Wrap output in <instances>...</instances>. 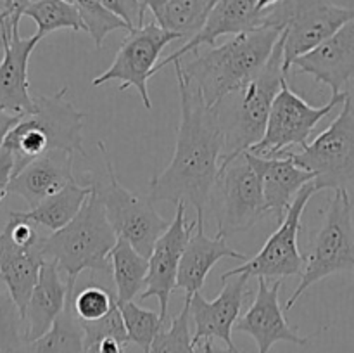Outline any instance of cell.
I'll list each match as a JSON object with an SVG mask.
<instances>
[{
  "mask_svg": "<svg viewBox=\"0 0 354 353\" xmlns=\"http://www.w3.org/2000/svg\"><path fill=\"white\" fill-rule=\"evenodd\" d=\"M173 66L180 92L176 145L169 165L151 179L149 199L194 206L196 220L204 224V210L220 176L225 137L213 107L206 106L183 75L182 61H175Z\"/></svg>",
  "mask_w": 354,
  "mask_h": 353,
  "instance_id": "1",
  "label": "cell"
},
{
  "mask_svg": "<svg viewBox=\"0 0 354 353\" xmlns=\"http://www.w3.org/2000/svg\"><path fill=\"white\" fill-rule=\"evenodd\" d=\"M282 33V28L261 24L234 35L221 45L201 47L190 57L192 61L182 64L183 75L201 93L206 106L214 107L266 64Z\"/></svg>",
  "mask_w": 354,
  "mask_h": 353,
  "instance_id": "2",
  "label": "cell"
},
{
  "mask_svg": "<svg viewBox=\"0 0 354 353\" xmlns=\"http://www.w3.org/2000/svg\"><path fill=\"white\" fill-rule=\"evenodd\" d=\"M283 59V37H280L266 64L213 107L225 137L220 170L265 137L273 100L287 78Z\"/></svg>",
  "mask_w": 354,
  "mask_h": 353,
  "instance_id": "3",
  "label": "cell"
},
{
  "mask_svg": "<svg viewBox=\"0 0 354 353\" xmlns=\"http://www.w3.org/2000/svg\"><path fill=\"white\" fill-rule=\"evenodd\" d=\"M68 87L52 96H33V111L24 114L9 132L3 145L12 152L14 175L28 163L48 151H83V120L85 114L68 100Z\"/></svg>",
  "mask_w": 354,
  "mask_h": 353,
  "instance_id": "4",
  "label": "cell"
},
{
  "mask_svg": "<svg viewBox=\"0 0 354 353\" xmlns=\"http://www.w3.org/2000/svg\"><path fill=\"white\" fill-rule=\"evenodd\" d=\"M116 241V230L107 218L99 192L92 185V194L80 213L66 227L45 237L44 255L59 263L68 277L69 291L75 293L76 279L83 270L92 273L109 270L111 251Z\"/></svg>",
  "mask_w": 354,
  "mask_h": 353,
  "instance_id": "5",
  "label": "cell"
},
{
  "mask_svg": "<svg viewBox=\"0 0 354 353\" xmlns=\"http://www.w3.org/2000/svg\"><path fill=\"white\" fill-rule=\"evenodd\" d=\"M354 19V0H283L261 10V24L282 28L283 69Z\"/></svg>",
  "mask_w": 354,
  "mask_h": 353,
  "instance_id": "6",
  "label": "cell"
},
{
  "mask_svg": "<svg viewBox=\"0 0 354 353\" xmlns=\"http://www.w3.org/2000/svg\"><path fill=\"white\" fill-rule=\"evenodd\" d=\"M354 270V225L353 203L348 189L334 190L325 218L304 256V270L299 286L286 301L283 310H290L306 289L325 277Z\"/></svg>",
  "mask_w": 354,
  "mask_h": 353,
  "instance_id": "7",
  "label": "cell"
},
{
  "mask_svg": "<svg viewBox=\"0 0 354 353\" xmlns=\"http://www.w3.org/2000/svg\"><path fill=\"white\" fill-rule=\"evenodd\" d=\"M97 145L106 166L107 182L95 183V180H88V183L99 192L118 237L127 239L138 253L149 258L156 241L169 227V221L154 210V203L149 197L137 196L118 180L106 144L100 141Z\"/></svg>",
  "mask_w": 354,
  "mask_h": 353,
  "instance_id": "8",
  "label": "cell"
},
{
  "mask_svg": "<svg viewBox=\"0 0 354 353\" xmlns=\"http://www.w3.org/2000/svg\"><path fill=\"white\" fill-rule=\"evenodd\" d=\"M301 168L315 175L317 190L349 189L354 185V102L342 104L334 121L308 145L287 151Z\"/></svg>",
  "mask_w": 354,
  "mask_h": 353,
  "instance_id": "9",
  "label": "cell"
},
{
  "mask_svg": "<svg viewBox=\"0 0 354 353\" xmlns=\"http://www.w3.org/2000/svg\"><path fill=\"white\" fill-rule=\"evenodd\" d=\"M348 97L349 92L334 93L324 106H310L303 97L290 89L286 78L273 100L265 137L249 151L263 158H280L294 147H304L310 144L308 138L313 134L317 125L339 104H344Z\"/></svg>",
  "mask_w": 354,
  "mask_h": 353,
  "instance_id": "10",
  "label": "cell"
},
{
  "mask_svg": "<svg viewBox=\"0 0 354 353\" xmlns=\"http://www.w3.org/2000/svg\"><path fill=\"white\" fill-rule=\"evenodd\" d=\"M182 35L165 30L158 23H144L142 26L127 31V37L121 42L114 61L109 68L92 80L93 87H100L111 80L121 83L120 90H137L144 102L145 109H151V96H149L147 82L159 62V55L166 45L175 40H182Z\"/></svg>",
  "mask_w": 354,
  "mask_h": 353,
  "instance_id": "11",
  "label": "cell"
},
{
  "mask_svg": "<svg viewBox=\"0 0 354 353\" xmlns=\"http://www.w3.org/2000/svg\"><path fill=\"white\" fill-rule=\"evenodd\" d=\"M318 192L313 182L306 183L294 197L292 204L286 211V217L279 224V228L266 239L265 246L258 251V255L244 262V265L237 269L227 270L221 279H227L237 273H248L249 277H266V279H283V277L303 275L304 256L301 255L297 235L301 228L306 204Z\"/></svg>",
  "mask_w": 354,
  "mask_h": 353,
  "instance_id": "12",
  "label": "cell"
},
{
  "mask_svg": "<svg viewBox=\"0 0 354 353\" xmlns=\"http://www.w3.org/2000/svg\"><path fill=\"white\" fill-rule=\"evenodd\" d=\"M214 189L220 194L216 232H223L227 237L249 230L268 215L258 173L244 154L220 170Z\"/></svg>",
  "mask_w": 354,
  "mask_h": 353,
  "instance_id": "13",
  "label": "cell"
},
{
  "mask_svg": "<svg viewBox=\"0 0 354 353\" xmlns=\"http://www.w3.org/2000/svg\"><path fill=\"white\" fill-rule=\"evenodd\" d=\"M185 213L187 204H176L175 218L169 221V227L166 228L165 234L156 241L151 256H149V273L147 280H145V289L138 296L140 301L151 296L158 298L159 314L166 322H168L169 296L176 289L182 255L185 251L190 235H192V230L196 228V220L189 224Z\"/></svg>",
  "mask_w": 354,
  "mask_h": 353,
  "instance_id": "14",
  "label": "cell"
},
{
  "mask_svg": "<svg viewBox=\"0 0 354 353\" xmlns=\"http://www.w3.org/2000/svg\"><path fill=\"white\" fill-rule=\"evenodd\" d=\"M282 280L270 284L266 277H258V293L254 301L242 317L235 322L234 331L251 336L258 346V353H270L275 343L286 341L297 346H306L310 336H301L294 331L280 307Z\"/></svg>",
  "mask_w": 354,
  "mask_h": 353,
  "instance_id": "15",
  "label": "cell"
},
{
  "mask_svg": "<svg viewBox=\"0 0 354 353\" xmlns=\"http://www.w3.org/2000/svg\"><path fill=\"white\" fill-rule=\"evenodd\" d=\"M249 279L248 273H237L223 280V287L214 300H206L201 291L192 294V298H185L190 305V318H192L196 331L194 339L218 338L227 343L232 348H237L232 339L235 322L241 315L242 303H244L245 291H248Z\"/></svg>",
  "mask_w": 354,
  "mask_h": 353,
  "instance_id": "16",
  "label": "cell"
},
{
  "mask_svg": "<svg viewBox=\"0 0 354 353\" xmlns=\"http://www.w3.org/2000/svg\"><path fill=\"white\" fill-rule=\"evenodd\" d=\"M261 26V12L258 10V0H216L211 7L204 26L182 47L176 48L168 57L161 59L154 69V75L166 66L180 61L183 55L194 54L201 47H213L216 40L225 35H239L252 28Z\"/></svg>",
  "mask_w": 354,
  "mask_h": 353,
  "instance_id": "17",
  "label": "cell"
},
{
  "mask_svg": "<svg viewBox=\"0 0 354 353\" xmlns=\"http://www.w3.org/2000/svg\"><path fill=\"white\" fill-rule=\"evenodd\" d=\"M292 68L330 87L332 96L348 92L346 87L354 80V19L317 48L299 55Z\"/></svg>",
  "mask_w": 354,
  "mask_h": 353,
  "instance_id": "18",
  "label": "cell"
},
{
  "mask_svg": "<svg viewBox=\"0 0 354 353\" xmlns=\"http://www.w3.org/2000/svg\"><path fill=\"white\" fill-rule=\"evenodd\" d=\"M244 156L258 173L268 215H275L277 221L280 224L286 217V211L292 204L294 197L306 183L313 182L315 175L301 168L290 156L263 158L252 154L251 151H245Z\"/></svg>",
  "mask_w": 354,
  "mask_h": 353,
  "instance_id": "19",
  "label": "cell"
},
{
  "mask_svg": "<svg viewBox=\"0 0 354 353\" xmlns=\"http://www.w3.org/2000/svg\"><path fill=\"white\" fill-rule=\"evenodd\" d=\"M75 154L68 151H48L40 158L28 163L21 172L12 176L9 194L21 196L28 206L35 208L52 194L64 189L68 183L76 182Z\"/></svg>",
  "mask_w": 354,
  "mask_h": 353,
  "instance_id": "20",
  "label": "cell"
},
{
  "mask_svg": "<svg viewBox=\"0 0 354 353\" xmlns=\"http://www.w3.org/2000/svg\"><path fill=\"white\" fill-rule=\"evenodd\" d=\"M41 38L37 33L23 38L19 31L3 45L0 57V111L7 113L30 114L33 111V97L30 93L28 62Z\"/></svg>",
  "mask_w": 354,
  "mask_h": 353,
  "instance_id": "21",
  "label": "cell"
},
{
  "mask_svg": "<svg viewBox=\"0 0 354 353\" xmlns=\"http://www.w3.org/2000/svg\"><path fill=\"white\" fill-rule=\"evenodd\" d=\"M223 258H234L241 262L249 260L248 256L227 244V235L223 232H216L214 237H209L204 230V224L196 220V234L190 235L180 262L176 289H183L185 298H192V294L204 286V280L209 275L211 269Z\"/></svg>",
  "mask_w": 354,
  "mask_h": 353,
  "instance_id": "22",
  "label": "cell"
},
{
  "mask_svg": "<svg viewBox=\"0 0 354 353\" xmlns=\"http://www.w3.org/2000/svg\"><path fill=\"white\" fill-rule=\"evenodd\" d=\"M71 294L68 282L61 279L59 263L55 260L45 258L24 311L28 341H35L50 331L59 315L64 311Z\"/></svg>",
  "mask_w": 354,
  "mask_h": 353,
  "instance_id": "23",
  "label": "cell"
},
{
  "mask_svg": "<svg viewBox=\"0 0 354 353\" xmlns=\"http://www.w3.org/2000/svg\"><path fill=\"white\" fill-rule=\"evenodd\" d=\"M44 262V242L33 248H23L6 230H0V277L7 286V293L19 307L23 318Z\"/></svg>",
  "mask_w": 354,
  "mask_h": 353,
  "instance_id": "24",
  "label": "cell"
},
{
  "mask_svg": "<svg viewBox=\"0 0 354 353\" xmlns=\"http://www.w3.org/2000/svg\"><path fill=\"white\" fill-rule=\"evenodd\" d=\"M90 194H92V185L90 183H78V180H76V182L68 183L59 192L48 196L47 199L41 201L35 208L21 211V215L33 224L55 232L66 227L80 213Z\"/></svg>",
  "mask_w": 354,
  "mask_h": 353,
  "instance_id": "25",
  "label": "cell"
},
{
  "mask_svg": "<svg viewBox=\"0 0 354 353\" xmlns=\"http://www.w3.org/2000/svg\"><path fill=\"white\" fill-rule=\"evenodd\" d=\"M111 270L118 301H133L145 289L149 273V258L138 253L127 239L118 237L111 251Z\"/></svg>",
  "mask_w": 354,
  "mask_h": 353,
  "instance_id": "26",
  "label": "cell"
},
{
  "mask_svg": "<svg viewBox=\"0 0 354 353\" xmlns=\"http://www.w3.org/2000/svg\"><path fill=\"white\" fill-rule=\"evenodd\" d=\"M73 294L50 331L35 341H30L26 353H85L83 327L71 305Z\"/></svg>",
  "mask_w": 354,
  "mask_h": 353,
  "instance_id": "27",
  "label": "cell"
},
{
  "mask_svg": "<svg viewBox=\"0 0 354 353\" xmlns=\"http://www.w3.org/2000/svg\"><path fill=\"white\" fill-rule=\"evenodd\" d=\"M24 16L35 21L40 38L57 30H71L75 33L86 31L73 0H35L26 7Z\"/></svg>",
  "mask_w": 354,
  "mask_h": 353,
  "instance_id": "28",
  "label": "cell"
},
{
  "mask_svg": "<svg viewBox=\"0 0 354 353\" xmlns=\"http://www.w3.org/2000/svg\"><path fill=\"white\" fill-rule=\"evenodd\" d=\"M80 324L83 327L85 353H127L130 338L118 305L100 320Z\"/></svg>",
  "mask_w": 354,
  "mask_h": 353,
  "instance_id": "29",
  "label": "cell"
},
{
  "mask_svg": "<svg viewBox=\"0 0 354 353\" xmlns=\"http://www.w3.org/2000/svg\"><path fill=\"white\" fill-rule=\"evenodd\" d=\"M214 2L216 0H169L154 21L183 38L194 37L204 26Z\"/></svg>",
  "mask_w": 354,
  "mask_h": 353,
  "instance_id": "30",
  "label": "cell"
},
{
  "mask_svg": "<svg viewBox=\"0 0 354 353\" xmlns=\"http://www.w3.org/2000/svg\"><path fill=\"white\" fill-rule=\"evenodd\" d=\"M118 308L123 317L130 343H135L140 346L142 352L149 353L156 336L165 329V318L158 311L140 307L135 301H118Z\"/></svg>",
  "mask_w": 354,
  "mask_h": 353,
  "instance_id": "31",
  "label": "cell"
},
{
  "mask_svg": "<svg viewBox=\"0 0 354 353\" xmlns=\"http://www.w3.org/2000/svg\"><path fill=\"white\" fill-rule=\"evenodd\" d=\"M73 2L78 7L80 17H82L83 24H85L86 33L92 37L97 48L102 47L106 37L113 33V31L131 30L127 24V21L121 19L111 9H107L100 0H73Z\"/></svg>",
  "mask_w": 354,
  "mask_h": 353,
  "instance_id": "32",
  "label": "cell"
},
{
  "mask_svg": "<svg viewBox=\"0 0 354 353\" xmlns=\"http://www.w3.org/2000/svg\"><path fill=\"white\" fill-rule=\"evenodd\" d=\"M26 325L9 293L0 291V353H26Z\"/></svg>",
  "mask_w": 354,
  "mask_h": 353,
  "instance_id": "33",
  "label": "cell"
},
{
  "mask_svg": "<svg viewBox=\"0 0 354 353\" xmlns=\"http://www.w3.org/2000/svg\"><path fill=\"white\" fill-rule=\"evenodd\" d=\"M190 305L185 300L182 311L171 318L168 329L156 336L149 353H194V334L190 332Z\"/></svg>",
  "mask_w": 354,
  "mask_h": 353,
  "instance_id": "34",
  "label": "cell"
},
{
  "mask_svg": "<svg viewBox=\"0 0 354 353\" xmlns=\"http://www.w3.org/2000/svg\"><path fill=\"white\" fill-rule=\"evenodd\" d=\"M71 305L80 322H95L106 317L116 307L118 300L116 293L90 284L73 294Z\"/></svg>",
  "mask_w": 354,
  "mask_h": 353,
  "instance_id": "35",
  "label": "cell"
},
{
  "mask_svg": "<svg viewBox=\"0 0 354 353\" xmlns=\"http://www.w3.org/2000/svg\"><path fill=\"white\" fill-rule=\"evenodd\" d=\"M107 9L113 10L114 14L127 21L128 26L133 28L142 26L144 19H142V10H140V0H100Z\"/></svg>",
  "mask_w": 354,
  "mask_h": 353,
  "instance_id": "36",
  "label": "cell"
},
{
  "mask_svg": "<svg viewBox=\"0 0 354 353\" xmlns=\"http://www.w3.org/2000/svg\"><path fill=\"white\" fill-rule=\"evenodd\" d=\"M14 168H16V163H14L12 152L6 145H2L0 147V203L9 194V185L14 176Z\"/></svg>",
  "mask_w": 354,
  "mask_h": 353,
  "instance_id": "37",
  "label": "cell"
},
{
  "mask_svg": "<svg viewBox=\"0 0 354 353\" xmlns=\"http://www.w3.org/2000/svg\"><path fill=\"white\" fill-rule=\"evenodd\" d=\"M194 353H241L237 348H232L227 343L218 338H206L194 339Z\"/></svg>",
  "mask_w": 354,
  "mask_h": 353,
  "instance_id": "38",
  "label": "cell"
},
{
  "mask_svg": "<svg viewBox=\"0 0 354 353\" xmlns=\"http://www.w3.org/2000/svg\"><path fill=\"white\" fill-rule=\"evenodd\" d=\"M21 118L23 116H19V114H12V113H7V111H0V147L3 145V141H6V137L9 135V132L16 127L17 121H19Z\"/></svg>",
  "mask_w": 354,
  "mask_h": 353,
  "instance_id": "39",
  "label": "cell"
},
{
  "mask_svg": "<svg viewBox=\"0 0 354 353\" xmlns=\"http://www.w3.org/2000/svg\"><path fill=\"white\" fill-rule=\"evenodd\" d=\"M169 0H140V10H142V19L145 17V12H151L156 17L161 14V10L165 9V6Z\"/></svg>",
  "mask_w": 354,
  "mask_h": 353,
  "instance_id": "40",
  "label": "cell"
},
{
  "mask_svg": "<svg viewBox=\"0 0 354 353\" xmlns=\"http://www.w3.org/2000/svg\"><path fill=\"white\" fill-rule=\"evenodd\" d=\"M279 2H283V0H258V10L261 12V10H265L266 7L275 6V3H279Z\"/></svg>",
  "mask_w": 354,
  "mask_h": 353,
  "instance_id": "41",
  "label": "cell"
}]
</instances>
